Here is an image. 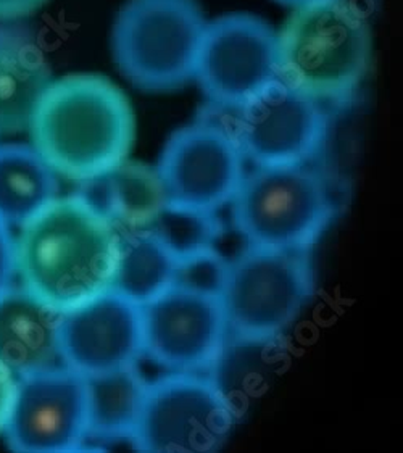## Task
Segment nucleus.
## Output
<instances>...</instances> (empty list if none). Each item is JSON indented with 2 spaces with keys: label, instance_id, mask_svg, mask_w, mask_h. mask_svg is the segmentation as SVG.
<instances>
[{
  "label": "nucleus",
  "instance_id": "1",
  "mask_svg": "<svg viewBox=\"0 0 403 453\" xmlns=\"http://www.w3.org/2000/svg\"><path fill=\"white\" fill-rule=\"evenodd\" d=\"M15 237L21 286L65 313L110 289L119 234L81 194L57 197Z\"/></svg>",
  "mask_w": 403,
  "mask_h": 453
},
{
  "label": "nucleus",
  "instance_id": "2",
  "mask_svg": "<svg viewBox=\"0 0 403 453\" xmlns=\"http://www.w3.org/2000/svg\"><path fill=\"white\" fill-rule=\"evenodd\" d=\"M31 142L57 176L86 182L128 158L136 137L125 92L99 74L49 84L29 123Z\"/></svg>",
  "mask_w": 403,
  "mask_h": 453
},
{
  "label": "nucleus",
  "instance_id": "3",
  "mask_svg": "<svg viewBox=\"0 0 403 453\" xmlns=\"http://www.w3.org/2000/svg\"><path fill=\"white\" fill-rule=\"evenodd\" d=\"M371 29L348 0L295 9L278 33V78L324 104L350 99L371 64Z\"/></svg>",
  "mask_w": 403,
  "mask_h": 453
},
{
  "label": "nucleus",
  "instance_id": "4",
  "mask_svg": "<svg viewBox=\"0 0 403 453\" xmlns=\"http://www.w3.org/2000/svg\"><path fill=\"white\" fill-rule=\"evenodd\" d=\"M205 27L195 0H129L113 25L115 64L139 89H181L195 76Z\"/></svg>",
  "mask_w": 403,
  "mask_h": 453
},
{
  "label": "nucleus",
  "instance_id": "5",
  "mask_svg": "<svg viewBox=\"0 0 403 453\" xmlns=\"http://www.w3.org/2000/svg\"><path fill=\"white\" fill-rule=\"evenodd\" d=\"M232 223L246 244L308 252L334 218L328 182L307 165L257 166L244 176Z\"/></svg>",
  "mask_w": 403,
  "mask_h": 453
},
{
  "label": "nucleus",
  "instance_id": "6",
  "mask_svg": "<svg viewBox=\"0 0 403 453\" xmlns=\"http://www.w3.org/2000/svg\"><path fill=\"white\" fill-rule=\"evenodd\" d=\"M315 292L307 252L247 245L231 260L220 302L231 337L265 344L285 333Z\"/></svg>",
  "mask_w": 403,
  "mask_h": 453
},
{
  "label": "nucleus",
  "instance_id": "7",
  "mask_svg": "<svg viewBox=\"0 0 403 453\" xmlns=\"http://www.w3.org/2000/svg\"><path fill=\"white\" fill-rule=\"evenodd\" d=\"M234 421L220 382L203 372H168L148 382L129 442L142 452H215L226 444Z\"/></svg>",
  "mask_w": 403,
  "mask_h": 453
},
{
  "label": "nucleus",
  "instance_id": "8",
  "mask_svg": "<svg viewBox=\"0 0 403 453\" xmlns=\"http://www.w3.org/2000/svg\"><path fill=\"white\" fill-rule=\"evenodd\" d=\"M278 78V33L263 19L232 13L207 23L195 76L218 109H240Z\"/></svg>",
  "mask_w": 403,
  "mask_h": 453
},
{
  "label": "nucleus",
  "instance_id": "9",
  "mask_svg": "<svg viewBox=\"0 0 403 453\" xmlns=\"http://www.w3.org/2000/svg\"><path fill=\"white\" fill-rule=\"evenodd\" d=\"M236 137L211 121L181 127L166 141L156 174L168 205L217 213L246 176Z\"/></svg>",
  "mask_w": 403,
  "mask_h": 453
},
{
  "label": "nucleus",
  "instance_id": "10",
  "mask_svg": "<svg viewBox=\"0 0 403 453\" xmlns=\"http://www.w3.org/2000/svg\"><path fill=\"white\" fill-rule=\"evenodd\" d=\"M328 127L324 105L276 78L239 109L234 137L255 166H293L320 152Z\"/></svg>",
  "mask_w": 403,
  "mask_h": 453
},
{
  "label": "nucleus",
  "instance_id": "11",
  "mask_svg": "<svg viewBox=\"0 0 403 453\" xmlns=\"http://www.w3.org/2000/svg\"><path fill=\"white\" fill-rule=\"evenodd\" d=\"M142 310L144 355L170 372H203L230 339L220 297L171 286Z\"/></svg>",
  "mask_w": 403,
  "mask_h": 453
},
{
  "label": "nucleus",
  "instance_id": "12",
  "mask_svg": "<svg viewBox=\"0 0 403 453\" xmlns=\"http://www.w3.org/2000/svg\"><path fill=\"white\" fill-rule=\"evenodd\" d=\"M4 434L17 452L80 450L89 439L86 378L65 365L19 378Z\"/></svg>",
  "mask_w": 403,
  "mask_h": 453
},
{
  "label": "nucleus",
  "instance_id": "13",
  "mask_svg": "<svg viewBox=\"0 0 403 453\" xmlns=\"http://www.w3.org/2000/svg\"><path fill=\"white\" fill-rule=\"evenodd\" d=\"M142 355V310L115 290L62 313L60 360L84 378L136 366Z\"/></svg>",
  "mask_w": 403,
  "mask_h": 453
},
{
  "label": "nucleus",
  "instance_id": "14",
  "mask_svg": "<svg viewBox=\"0 0 403 453\" xmlns=\"http://www.w3.org/2000/svg\"><path fill=\"white\" fill-rule=\"evenodd\" d=\"M62 313L23 286L0 296V365L17 380L62 365Z\"/></svg>",
  "mask_w": 403,
  "mask_h": 453
},
{
  "label": "nucleus",
  "instance_id": "15",
  "mask_svg": "<svg viewBox=\"0 0 403 453\" xmlns=\"http://www.w3.org/2000/svg\"><path fill=\"white\" fill-rule=\"evenodd\" d=\"M50 82V68L33 36L0 27V136L28 129Z\"/></svg>",
  "mask_w": 403,
  "mask_h": 453
},
{
  "label": "nucleus",
  "instance_id": "16",
  "mask_svg": "<svg viewBox=\"0 0 403 453\" xmlns=\"http://www.w3.org/2000/svg\"><path fill=\"white\" fill-rule=\"evenodd\" d=\"M80 192L95 209L131 229H144L166 205L156 168L125 160L99 178L83 182Z\"/></svg>",
  "mask_w": 403,
  "mask_h": 453
},
{
  "label": "nucleus",
  "instance_id": "17",
  "mask_svg": "<svg viewBox=\"0 0 403 453\" xmlns=\"http://www.w3.org/2000/svg\"><path fill=\"white\" fill-rule=\"evenodd\" d=\"M58 192V176L33 145H0V221L23 226Z\"/></svg>",
  "mask_w": 403,
  "mask_h": 453
},
{
  "label": "nucleus",
  "instance_id": "18",
  "mask_svg": "<svg viewBox=\"0 0 403 453\" xmlns=\"http://www.w3.org/2000/svg\"><path fill=\"white\" fill-rule=\"evenodd\" d=\"M87 435L97 441H129L138 426L148 381L136 366L86 378Z\"/></svg>",
  "mask_w": 403,
  "mask_h": 453
},
{
  "label": "nucleus",
  "instance_id": "19",
  "mask_svg": "<svg viewBox=\"0 0 403 453\" xmlns=\"http://www.w3.org/2000/svg\"><path fill=\"white\" fill-rule=\"evenodd\" d=\"M176 258L147 229L119 234L110 289L139 307L173 286Z\"/></svg>",
  "mask_w": 403,
  "mask_h": 453
},
{
  "label": "nucleus",
  "instance_id": "20",
  "mask_svg": "<svg viewBox=\"0 0 403 453\" xmlns=\"http://www.w3.org/2000/svg\"><path fill=\"white\" fill-rule=\"evenodd\" d=\"M144 229L152 233L178 260L215 249L221 236L217 213L166 203Z\"/></svg>",
  "mask_w": 403,
  "mask_h": 453
},
{
  "label": "nucleus",
  "instance_id": "21",
  "mask_svg": "<svg viewBox=\"0 0 403 453\" xmlns=\"http://www.w3.org/2000/svg\"><path fill=\"white\" fill-rule=\"evenodd\" d=\"M230 260L215 249L176 262L173 286L220 297L228 276Z\"/></svg>",
  "mask_w": 403,
  "mask_h": 453
},
{
  "label": "nucleus",
  "instance_id": "22",
  "mask_svg": "<svg viewBox=\"0 0 403 453\" xmlns=\"http://www.w3.org/2000/svg\"><path fill=\"white\" fill-rule=\"evenodd\" d=\"M17 276L15 260V237L10 233V226L0 221V296L13 286Z\"/></svg>",
  "mask_w": 403,
  "mask_h": 453
},
{
  "label": "nucleus",
  "instance_id": "23",
  "mask_svg": "<svg viewBox=\"0 0 403 453\" xmlns=\"http://www.w3.org/2000/svg\"><path fill=\"white\" fill-rule=\"evenodd\" d=\"M15 389H17V378L5 366L0 365V433H4L7 425L13 397H15Z\"/></svg>",
  "mask_w": 403,
  "mask_h": 453
},
{
  "label": "nucleus",
  "instance_id": "24",
  "mask_svg": "<svg viewBox=\"0 0 403 453\" xmlns=\"http://www.w3.org/2000/svg\"><path fill=\"white\" fill-rule=\"evenodd\" d=\"M47 0H0V21L21 19L41 9Z\"/></svg>",
  "mask_w": 403,
  "mask_h": 453
},
{
  "label": "nucleus",
  "instance_id": "25",
  "mask_svg": "<svg viewBox=\"0 0 403 453\" xmlns=\"http://www.w3.org/2000/svg\"><path fill=\"white\" fill-rule=\"evenodd\" d=\"M276 2L287 5V7L299 9V7H303V5H310V4H315V2H323V0H276Z\"/></svg>",
  "mask_w": 403,
  "mask_h": 453
}]
</instances>
